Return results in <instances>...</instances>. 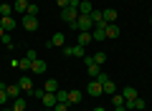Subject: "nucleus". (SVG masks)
Masks as SVG:
<instances>
[{"label": "nucleus", "mask_w": 152, "mask_h": 111, "mask_svg": "<svg viewBox=\"0 0 152 111\" xmlns=\"http://www.w3.org/2000/svg\"><path fill=\"white\" fill-rule=\"evenodd\" d=\"M81 99H84V96H81V91H79V89L69 91V104H81Z\"/></svg>", "instance_id": "6ab92c4d"}, {"label": "nucleus", "mask_w": 152, "mask_h": 111, "mask_svg": "<svg viewBox=\"0 0 152 111\" xmlns=\"http://www.w3.org/2000/svg\"><path fill=\"white\" fill-rule=\"evenodd\" d=\"M13 111H26V99H20V96H18V99H13V106H10Z\"/></svg>", "instance_id": "4be33fe9"}, {"label": "nucleus", "mask_w": 152, "mask_h": 111, "mask_svg": "<svg viewBox=\"0 0 152 111\" xmlns=\"http://www.w3.org/2000/svg\"><path fill=\"white\" fill-rule=\"evenodd\" d=\"M112 104L114 106H124V96H122V94H114L112 96Z\"/></svg>", "instance_id": "cd10ccee"}, {"label": "nucleus", "mask_w": 152, "mask_h": 111, "mask_svg": "<svg viewBox=\"0 0 152 111\" xmlns=\"http://www.w3.org/2000/svg\"><path fill=\"white\" fill-rule=\"evenodd\" d=\"M13 13V5H8V3H0V15L5 18V15H10Z\"/></svg>", "instance_id": "bb28decb"}, {"label": "nucleus", "mask_w": 152, "mask_h": 111, "mask_svg": "<svg viewBox=\"0 0 152 111\" xmlns=\"http://www.w3.org/2000/svg\"><path fill=\"white\" fill-rule=\"evenodd\" d=\"M0 41H3V43H5V46H10V48H13V36H10V33H5V36H3V38H0Z\"/></svg>", "instance_id": "473e14b6"}, {"label": "nucleus", "mask_w": 152, "mask_h": 111, "mask_svg": "<svg viewBox=\"0 0 152 111\" xmlns=\"http://www.w3.org/2000/svg\"><path fill=\"white\" fill-rule=\"evenodd\" d=\"M0 25L5 28V33H13V30H15V18H13V15H5L3 20H0Z\"/></svg>", "instance_id": "9d476101"}, {"label": "nucleus", "mask_w": 152, "mask_h": 111, "mask_svg": "<svg viewBox=\"0 0 152 111\" xmlns=\"http://www.w3.org/2000/svg\"><path fill=\"white\" fill-rule=\"evenodd\" d=\"M86 94H89V96H102V94H104V89H102V83H99V81L94 78L91 83L86 86Z\"/></svg>", "instance_id": "0eeeda50"}, {"label": "nucleus", "mask_w": 152, "mask_h": 111, "mask_svg": "<svg viewBox=\"0 0 152 111\" xmlns=\"http://www.w3.org/2000/svg\"><path fill=\"white\" fill-rule=\"evenodd\" d=\"M61 18H64L66 23H74L76 18H79V10H74V8H64V10H61Z\"/></svg>", "instance_id": "1a4fd4ad"}, {"label": "nucleus", "mask_w": 152, "mask_h": 111, "mask_svg": "<svg viewBox=\"0 0 152 111\" xmlns=\"http://www.w3.org/2000/svg\"><path fill=\"white\" fill-rule=\"evenodd\" d=\"M69 25L74 28L76 33H91V28H94V20H91L89 15H79L74 23H69Z\"/></svg>", "instance_id": "f257e3e1"}, {"label": "nucleus", "mask_w": 152, "mask_h": 111, "mask_svg": "<svg viewBox=\"0 0 152 111\" xmlns=\"http://www.w3.org/2000/svg\"><path fill=\"white\" fill-rule=\"evenodd\" d=\"M89 18H91L94 25H96V23H102V20H104V13H102V10H91V13H89Z\"/></svg>", "instance_id": "a878e982"}, {"label": "nucleus", "mask_w": 152, "mask_h": 111, "mask_svg": "<svg viewBox=\"0 0 152 111\" xmlns=\"http://www.w3.org/2000/svg\"><path fill=\"white\" fill-rule=\"evenodd\" d=\"M46 46H48V48H64L66 46V36H64V33H53Z\"/></svg>", "instance_id": "7ed1b4c3"}, {"label": "nucleus", "mask_w": 152, "mask_h": 111, "mask_svg": "<svg viewBox=\"0 0 152 111\" xmlns=\"http://www.w3.org/2000/svg\"><path fill=\"white\" fill-rule=\"evenodd\" d=\"M104 13V23H117V10L114 8H107V10H102Z\"/></svg>", "instance_id": "2eb2a0df"}, {"label": "nucleus", "mask_w": 152, "mask_h": 111, "mask_svg": "<svg viewBox=\"0 0 152 111\" xmlns=\"http://www.w3.org/2000/svg\"><path fill=\"white\" fill-rule=\"evenodd\" d=\"M41 104H43V109H53L56 106V94H43L41 96Z\"/></svg>", "instance_id": "9b49d317"}, {"label": "nucleus", "mask_w": 152, "mask_h": 111, "mask_svg": "<svg viewBox=\"0 0 152 111\" xmlns=\"http://www.w3.org/2000/svg\"><path fill=\"white\" fill-rule=\"evenodd\" d=\"M86 71H89V76H94V78H96V76L102 73V66L94 61V63H89V66H86Z\"/></svg>", "instance_id": "aec40b11"}, {"label": "nucleus", "mask_w": 152, "mask_h": 111, "mask_svg": "<svg viewBox=\"0 0 152 111\" xmlns=\"http://www.w3.org/2000/svg\"><path fill=\"white\" fill-rule=\"evenodd\" d=\"M43 111H53V109H43Z\"/></svg>", "instance_id": "37998d69"}, {"label": "nucleus", "mask_w": 152, "mask_h": 111, "mask_svg": "<svg viewBox=\"0 0 152 111\" xmlns=\"http://www.w3.org/2000/svg\"><path fill=\"white\" fill-rule=\"evenodd\" d=\"M46 68H48V66H46V61H41V58H36V61L31 63V73H38V76H41V73H46Z\"/></svg>", "instance_id": "6e6552de"}, {"label": "nucleus", "mask_w": 152, "mask_h": 111, "mask_svg": "<svg viewBox=\"0 0 152 111\" xmlns=\"http://www.w3.org/2000/svg\"><path fill=\"white\" fill-rule=\"evenodd\" d=\"M71 56H76V58H84V56H86V48H84V46H79V43H76V46L71 48Z\"/></svg>", "instance_id": "5701e85b"}, {"label": "nucleus", "mask_w": 152, "mask_h": 111, "mask_svg": "<svg viewBox=\"0 0 152 111\" xmlns=\"http://www.w3.org/2000/svg\"><path fill=\"white\" fill-rule=\"evenodd\" d=\"M122 96H124V101H134V99H137V89H132V86H124Z\"/></svg>", "instance_id": "dca6fc26"}, {"label": "nucleus", "mask_w": 152, "mask_h": 111, "mask_svg": "<svg viewBox=\"0 0 152 111\" xmlns=\"http://www.w3.org/2000/svg\"><path fill=\"white\" fill-rule=\"evenodd\" d=\"M150 25H152V18H150Z\"/></svg>", "instance_id": "a18cd8bd"}, {"label": "nucleus", "mask_w": 152, "mask_h": 111, "mask_svg": "<svg viewBox=\"0 0 152 111\" xmlns=\"http://www.w3.org/2000/svg\"><path fill=\"white\" fill-rule=\"evenodd\" d=\"M79 3H81V0H69V8H74V10H79Z\"/></svg>", "instance_id": "e433bc0d"}, {"label": "nucleus", "mask_w": 152, "mask_h": 111, "mask_svg": "<svg viewBox=\"0 0 152 111\" xmlns=\"http://www.w3.org/2000/svg\"><path fill=\"white\" fill-rule=\"evenodd\" d=\"M145 106H147L145 99H140V96H137L134 101H124V109H127V111H142Z\"/></svg>", "instance_id": "20e7f679"}, {"label": "nucleus", "mask_w": 152, "mask_h": 111, "mask_svg": "<svg viewBox=\"0 0 152 111\" xmlns=\"http://www.w3.org/2000/svg\"><path fill=\"white\" fill-rule=\"evenodd\" d=\"M53 111H69V104H58V101H56V106H53Z\"/></svg>", "instance_id": "f704fd0d"}, {"label": "nucleus", "mask_w": 152, "mask_h": 111, "mask_svg": "<svg viewBox=\"0 0 152 111\" xmlns=\"http://www.w3.org/2000/svg\"><path fill=\"white\" fill-rule=\"evenodd\" d=\"M91 41L94 43H102V41H107V23H96V25L91 28Z\"/></svg>", "instance_id": "f03ea898"}, {"label": "nucleus", "mask_w": 152, "mask_h": 111, "mask_svg": "<svg viewBox=\"0 0 152 111\" xmlns=\"http://www.w3.org/2000/svg\"><path fill=\"white\" fill-rule=\"evenodd\" d=\"M107 38H119V25L117 23H107Z\"/></svg>", "instance_id": "4468645a"}, {"label": "nucleus", "mask_w": 152, "mask_h": 111, "mask_svg": "<svg viewBox=\"0 0 152 111\" xmlns=\"http://www.w3.org/2000/svg\"><path fill=\"white\" fill-rule=\"evenodd\" d=\"M18 86H20L23 94H31V91H33V81H31V76H20V78H18Z\"/></svg>", "instance_id": "39448f33"}, {"label": "nucleus", "mask_w": 152, "mask_h": 111, "mask_svg": "<svg viewBox=\"0 0 152 111\" xmlns=\"http://www.w3.org/2000/svg\"><path fill=\"white\" fill-rule=\"evenodd\" d=\"M91 10H94V5L89 0H81V3H79V15H89Z\"/></svg>", "instance_id": "f8f14e48"}, {"label": "nucleus", "mask_w": 152, "mask_h": 111, "mask_svg": "<svg viewBox=\"0 0 152 111\" xmlns=\"http://www.w3.org/2000/svg\"><path fill=\"white\" fill-rule=\"evenodd\" d=\"M43 91H46V94H56V91H58V83H56L53 78H48V81H46V86H43Z\"/></svg>", "instance_id": "412c9836"}, {"label": "nucleus", "mask_w": 152, "mask_h": 111, "mask_svg": "<svg viewBox=\"0 0 152 111\" xmlns=\"http://www.w3.org/2000/svg\"><path fill=\"white\" fill-rule=\"evenodd\" d=\"M94 111H107V109H104V106H96V109H94Z\"/></svg>", "instance_id": "a19ab883"}, {"label": "nucleus", "mask_w": 152, "mask_h": 111, "mask_svg": "<svg viewBox=\"0 0 152 111\" xmlns=\"http://www.w3.org/2000/svg\"><path fill=\"white\" fill-rule=\"evenodd\" d=\"M0 111H3V106H0Z\"/></svg>", "instance_id": "49530a36"}, {"label": "nucleus", "mask_w": 152, "mask_h": 111, "mask_svg": "<svg viewBox=\"0 0 152 111\" xmlns=\"http://www.w3.org/2000/svg\"><path fill=\"white\" fill-rule=\"evenodd\" d=\"M0 89H5V83H3V81H0Z\"/></svg>", "instance_id": "79ce46f5"}, {"label": "nucleus", "mask_w": 152, "mask_h": 111, "mask_svg": "<svg viewBox=\"0 0 152 111\" xmlns=\"http://www.w3.org/2000/svg\"><path fill=\"white\" fill-rule=\"evenodd\" d=\"M76 43L86 48L89 43H94V41H91V33H79V36H76Z\"/></svg>", "instance_id": "ddd939ff"}, {"label": "nucleus", "mask_w": 152, "mask_h": 111, "mask_svg": "<svg viewBox=\"0 0 152 111\" xmlns=\"http://www.w3.org/2000/svg\"><path fill=\"white\" fill-rule=\"evenodd\" d=\"M26 58H28V61H31V63H33V61H36L38 56H36V51H28V53H26Z\"/></svg>", "instance_id": "c9c22d12"}, {"label": "nucleus", "mask_w": 152, "mask_h": 111, "mask_svg": "<svg viewBox=\"0 0 152 111\" xmlns=\"http://www.w3.org/2000/svg\"><path fill=\"white\" fill-rule=\"evenodd\" d=\"M5 91H8V96H10V99H18V96L23 94V91H20V86H18V83H13V86H5Z\"/></svg>", "instance_id": "a211bd4d"}, {"label": "nucleus", "mask_w": 152, "mask_h": 111, "mask_svg": "<svg viewBox=\"0 0 152 111\" xmlns=\"http://www.w3.org/2000/svg\"><path fill=\"white\" fill-rule=\"evenodd\" d=\"M56 101H58V104H69V91L58 89V91H56Z\"/></svg>", "instance_id": "b1692460"}, {"label": "nucleus", "mask_w": 152, "mask_h": 111, "mask_svg": "<svg viewBox=\"0 0 152 111\" xmlns=\"http://www.w3.org/2000/svg\"><path fill=\"white\" fill-rule=\"evenodd\" d=\"M18 68H20V71H31V61H28V58H20V61H18Z\"/></svg>", "instance_id": "c85d7f7f"}, {"label": "nucleus", "mask_w": 152, "mask_h": 111, "mask_svg": "<svg viewBox=\"0 0 152 111\" xmlns=\"http://www.w3.org/2000/svg\"><path fill=\"white\" fill-rule=\"evenodd\" d=\"M56 3H58V8H61V10H64V8H69V0H56Z\"/></svg>", "instance_id": "4c0bfd02"}, {"label": "nucleus", "mask_w": 152, "mask_h": 111, "mask_svg": "<svg viewBox=\"0 0 152 111\" xmlns=\"http://www.w3.org/2000/svg\"><path fill=\"white\" fill-rule=\"evenodd\" d=\"M8 101H10V96H8V91H5V89H0V106H5Z\"/></svg>", "instance_id": "c756f323"}, {"label": "nucleus", "mask_w": 152, "mask_h": 111, "mask_svg": "<svg viewBox=\"0 0 152 111\" xmlns=\"http://www.w3.org/2000/svg\"><path fill=\"white\" fill-rule=\"evenodd\" d=\"M94 61H96V63H99V66H102V63H104V61H107V53H102V51H99V53H96V56H94Z\"/></svg>", "instance_id": "2f4dec72"}, {"label": "nucleus", "mask_w": 152, "mask_h": 111, "mask_svg": "<svg viewBox=\"0 0 152 111\" xmlns=\"http://www.w3.org/2000/svg\"><path fill=\"white\" fill-rule=\"evenodd\" d=\"M102 89H104V94H107V96H114V94H117V89H114V83H112V78H109L107 83H102Z\"/></svg>", "instance_id": "393cba45"}, {"label": "nucleus", "mask_w": 152, "mask_h": 111, "mask_svg": "<svg viewBox=\"0 0 152 111\" xmlns=\"http://www.w3.org/2000/svg\"><path fill=\"white\" fill-rule=\"evenodd\" d=\"M26 15H38V5L36 3H28V13Z\"/></svg>", "instance_id": "7c9ffc66"}, {"label": "nucleus", "mask_w": 152, "mask_h": 111, "mask_svg": "<svg viewBox=\"0 0 152 111\" xmlns=\"http://www.w3.org/2000/svg\"><path fill=\"white\" fill-rule=\"evenodd\" d=\"M114 111H127V109H124V106H114Z\"/></svg>", "instance_id": "58836bf2"}, {"label": "nucleus", "mask_w": 152, "mask_h": 111, "mask_svg": "<svg viewBox=\"0 0 152 111\" xmlns=\"http://www.w3.org/2000/svg\"><path fill=\"white\" fill-rule=\"evenodd\" d=\"M3 111H13V109H3Z\"/></svg>", "instance_id": "c03bdc74"}, {"label": "nucleus", "mask_w": 152, "mask_h": 111, "mask_svg": "<svg viewBox=\"0 0 152 111\" xmlns=\"http://www.w3.org/2000/svg\"><path fill=\"white\" fill-rule=\"evenodd\" d=\"M3 36H5V28H3V25H0V38H3Z\"/></svg>", "instance_id": "ea45409f"}, {"label": "nucleus", "mask_w": 152, "mask_h": 111, "mask_svg": "<svg viewBox=\"0 0 152 111\" xmlns=\"http://www.w3.org/2000/svg\"><path fill=\"white\" fill-rule=\"evenodd\" d=\"M13 10H15V13H23V15H26V13H28V0H15Z\"/></svg>", "instance_id": "f3484780"}, {"label": "nucleus", "mask_w": 152, "mask_h": 111, "mask_svg": "<svg viewBox=\"0 0 152 111\" xmlns=\"http://www.w3.org/2000/svg\"><path fill=\"white\" fill-rule=\"evenodd\" d=\"M23 28L26 30H36L38 28V15H23Z\"/></svg>", "instance_id": "423d86ee"}, {"label": "nucleus", "mask_w": 152, "mask_h": 111, "mask_svg": "<svg viewBox=\"0 0 152 111\" xmlns=\"http://www.w3.org/2000/svg\"><path fill=\"white\" fill-rule=\"evenodd\" d=\"M109 78H112V76H109V73H104V71H102V73H99V76H96V81H99V83H107V81H109Z\"/></svg>", "instance_id": "72a5a7b5"}]
</instances>
